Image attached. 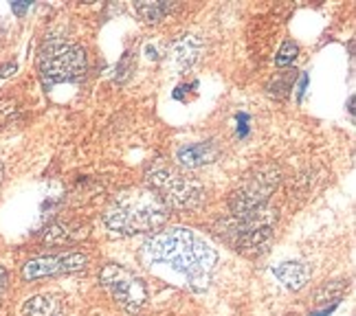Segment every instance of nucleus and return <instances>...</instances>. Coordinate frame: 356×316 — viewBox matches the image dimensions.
<instances>
[{"label":"nucleus","mask_w":356,"mask_h":316,"mask_svg":"<svg viewBox=\"0 0 356 316\" xmlns=\"http://www.w3.org/2000/svg\"><path fill=\"white\" fill-rule=\"evenodd\" d=\"M218 156V149L211 143H191V145H183L176 152V160L187 169H196L202 167V165L213 163Z\"/></svg>","instance_id":"10"},{"label":"nucleus","mask_w":356,"mask_h":316,"mask_svg":"<svg viewBox=\"0 0 356 316\" xmlns=\"http://www.w3.org/2000/svg\"><path fill=\"white\" fill-rule=\"evenodd\" d=\"M295 84V73L291 75V71H284V73H277L275 79H273V84L268 86L270 94H286Z\"/></svg>","instance_id":"15"},{"label":"nucleus","mask_w":356,"mask_h":316,"mask_svg":"<svg viewBox=\"0 0 356 316\" xmlns=\"http://www.w3.org/2000/svg\"><path fill=\"white\" fill-rule=\"evenodd\" d=\"M3 176H5V169H3V163H0V183H3Z\"/></svg>","instance_id":"18"},{"label":"nucleus","mask_w":356,"mask_h":316,"mask_svg":"<svg viewBox=\"0 0 356 316\" xmlns=\"http://www.w3.org/2000/svg\"><path fill=\"white\" fill-rule=\"evenodd\" d=\"M202 53V40L196 35H181L168 47L165 53V68L172 75H183L194 68Z\"/></svg>","instance_id":"9"},{"label":"nucleus","mask_w":356,"mask_h":316,"mask_svg":"<svg viewBox=\"0 0 356 316\" xmlns=\"http://www.w3.org/2000/svg\"><path fill=\"white\" fill-rule=\"evenodd\" d=\"M297 53H299V49H297L295 42H284L282 49H280V53H277V58H275V64H277L280 68L291 66V64L295 62V58H297Z\"/></svg>","instance_id":"16"},{"label":"nucleus","mask_w":356,"mask_h":316,"mask_svg":"<svg viewBox=\"0 0 356 316\" xmlns=\"http://www.w3.org/2000/svg\"><path fill=\"white\" fill-rule=\"evenodd\" d=\"M172 9L174 5L168 0H139V3H134L136 16L147 24H159L163 18L170 16Z\"/></svg>","instance_id":"13"},{"label":"nucleus","mask_w":356,"mask_h":316,"mask_svg":"<svg viewBox=\"0 0 356 316\" xmlns=\"http://www.w3.org/2000/svg\"><path fill=\"white\" fill-rule=\"evenodd\" d=\"M145 176L149 189L165 202L168 209H196L204 200V189L200 187V183L191 181V178L163 163L149 167Z\"/></svg>","instance_id":"5"},{"label":"nucleus","mask_w":356,"mask_h":316,"mask_svg":"<svg viewBox=\"0 0 356 316\" xmlns=\"http://www.w3.org/2000/svg\"><path fill=\"white\" fill-rule=\"evenodd\" d=\"M7 285H9V272L0 266V303H3V297L7 292Z\"/></svg>","instance_id":"17"},{"label":"nucleus","mask_w":356,"mask_h":316,"mask_svg":"<svg viewBox=\"0 0 356 316\" xmlns=\"http://www.w3.org/2000/svg\"><path fill=\"white\" fill-rule=\"evenodd\" d=\"M277 213L264 207L246 215H231L220 224V235L242 253H262L273 240Z\"/></svg>","instance_id":"4"},{"label":"nucleus","mask_w":356,"mask_h":316,"mask_svg":"<svg viewBox=\"0 0 356 316\" xmlns=\"http://www.w3.org/2000/svg\"><path fill=\"white\" fill-rule=\"evenodd\" d=\"M273 274H275L289 290H301L310 279V266L304 262H284L273 268Z\"/></svg>","instance_id":"11"},{"label":"nucleus","mask_w":356,"mask_h":316,"mask_svg":"<svg viewBox=\"0 0 356 316\" xmlns=\"http://www.w3.org/2000/svg\"><path fill=\"white\" fill-rule=\"evenodd\" d=\"M88 266V257L81 253H66V255H47L26 262L22 266V277L26 281H35L42 277H56V274H68L84 270Z\"/></svg>","instance_id":"8"},{"label":"nucleus","mask_w":356,"mask_h":316,"mask_svg":"<svg viewBox=\"0 0 356 316\" xmlns=\"http://www.w3.org/2000/svg\"><path fill=\"white\" fill-rule=\"evenodd\" d=\"M86 53L64 40H51L38 53V73L44 86L73 84L86 75Z\"/></svg>","instance_id":"3"},{"label":"nucleus","mask_w":356,"mask_h":316,"mask_svg":"<svg viewBox=\"0 0 356 316\" xmlns=\"http://www.w3.org/2000/svg\"><path fill=\"white\" fill-rule=\"evenodd\" d=\"M145 264H165L174 272L183 274L191 290H204L209 285L218 255L209 242H204L189 228H168L145 240L143 249Z\"/></svg>","instance_id":"1"},{"label":"nucleus","mask_w":356,"mask_h":316,"mask_svg":"<svg viewBox=\"0 0 356 316\" xmlns=\"http://www.w3.org/2000/svg\"><path fill=\"white\" fill-rule=\"evenodd\" d=\"M348 285H343V281H332L321 288V292L317 294V303H327V301H332V303H337V301L341 299V294H343Z\"/></svg>","instance_id":"14"},{"label":"nucleus","mask_w":356,"mask_h":316,"mask_svg":"<svg viewBox=\"0 0 356 316\" xmlns=\"http://www.w3.org/2000/svg\"><path fill=\"white\" fill-rule=\"evenodd\" d=\"M168 219L170 209L152 189H130L117 196L104 213V224L117 235L159 231Z\"/></svg>","instance_id":"2"},{"label":"nucleus","mask_w":356,"mask_h":316,"mask_svg":"<svg viewBox=\"0 0 356 316\" xmlns=\"http://www.w3.org/2000/svg\"><path fill=\"white\" fill-rule=\"evenodd\" d=\"M102 285L108 290L117 306L123 308L130 314H136L147 301V285L145 281L136 274L134 270L119 266V264H108L99 272Z\"/></svg>","instance_id":"6"},{"label":"nucleus","mask_w":356,"mask_h":316,"mask_svg":"<svg viewBox=\"0 0 356 316\" xmlns=\"http://www.w3.org/2000/svg\"><path fill=\"white\" fill-rule=\"evenodd\" d=\"M22 316H64V306L53 294H35L26 299L22 306Z\"/></svg>","instance_id":"12"},{"label":"nucleus","mask_w":356,"mask_h":316,"mask_svg":"<svg viewBox=\"0 0 356 316\" xmlns=\"http://www.w3.org/2000/svg\"><path fill=\"white\" fill-rule=\"evenodd\" d=\"M277 172L273 167H262L257 169L253 176H249L246 181L231 194V215H246L266 207L268 196L277 187Z\"/></svg>","instance_id":"7"}]
</instances>
